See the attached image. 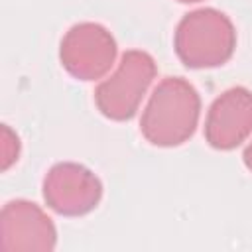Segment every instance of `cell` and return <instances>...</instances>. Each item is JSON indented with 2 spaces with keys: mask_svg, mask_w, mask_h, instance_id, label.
Here are the masks:
<instances>
[{
  "mask_svg": "<svg viewBox=\"0 0 252 252\" xmlns=\"http://www.w3.org/2000/svg\"><path fill=\"white\" fill-rule=\"evenodd\" d=\"M201 116V96L183 77H165L152 93L140 120L142 136L158 148L187 142Z\"/></svg>",
  "mask_w": 252,
  "mask_h": 252,
  "instance_id": "obj_1",
  "label": "cell"
},
{
  "mask_svg": "<svg viewBox=\"0 0 252 252\" xmlns=\"http://www.w3.org/2000/svg\"><path fill=\"white\" fill-rule=\"evenodd\" d=\"M177 57L189 69H211L226 63L236 47V30L226 14L215 8L189 12L173 35Z\"/></svg>",
  "mask_w": 252,
  "mask_h": 252,
  "instance_id": "obj_2",
  "label": "cell"
},
{
  "mask_svg": "<svg viewBox=\"0 0 252 252\" xmlns=\"http://www.w3.org/2000/svg\"><path fill=\"white\" fill-rule=\"evenodd\" d=\"M156 73L158 67L150 53L128 49L120 57L116 71L94 89V104L100 114L116 122L130 120L138 112Z\"/></svg>",
  "mask_w": 252,
  "mask_h": 252,
  "instance_id": "obj_3",
  "label": "cell"
},
{
  "mask_svg": "<svg viewBox=\"0 0 252 252\" xmlns=\"http://www.w3.org/2000/svg\"><path fill=\"white\" fill-rule=\"evenodd\" d=\"M63 69L79 81L104 77L116 59V41L112 33L94 22H81L69 28L59 45Z\"/></svg>",
  "mask_w": 252,
  "mask_h": 252,
  "instance_id": "obj_4",
  "label": "cell"
},
{
  "mask_svg": "<svg viewBox=\"0 0 252 252\" xmlns=\"http://www.w3.org/2000/svg\"><path fill=\"white\" fill-rule=\"evenodd\" d=\"M102 197L100 179L75 161L55 163L43 177V199L49 209L63 217L91 213Z\"/></svg>",
  "mask_w": 252,
  "mask_h": 252,
  "instance_id": "obj_5",
  "label": "cell"
},
{
  "mask_svg": "<svg viewBox=\"0 0 252 252\" xmlns=\"http://www.w3.org/2000/svg\"><path fill=\"white\" fill-rule=\"evenodd\" d=\"M2 250L49 252L57 244V230L43 209L32 201L16 199L4 205L0 215Z\"/></svg>",
  "mask_w": 252,
  "mask_h": 252,
  "instance_id": "obj_6",
  "label": "cell"
},
{
  "mask_svg": "<svg viewBox=\"0 0 252 252\" xmlns=\"http://www.w3.org/2000/svg\"><path fill=\"white\" fill-rule=\"evenodd\" d=\"M252 134V91L232 87L219 94L205 118V140L215 150H234Z\"/></svg>",
  "mask_w": 252,
  "mask_h": 252,
  "instance_id": "obj_7",
  "label": "cell"
},
{
  "mask_svg": "<svg viewBox=\"0 0 252 252\" xmlns=\"http://www.w3.org/2000/svg\"><path fill=\"white\" fill-rule=\"evenodd\" d=\"M20 156V138L10 130L8 124L2 126V171L10 169L12 163L18 161Z\"/></svg>",
  "mask_w": 252,
  "mask_h": 252,
  "instance_id": "obj_8",
  "label": "cell"
},
{
  "mask_svg": "<svg viewBox=\"0 0 252 252\" xmlns=\"http://www.w3.org/2000/svg\"><path fill=\"white\" fill-rule=\"evenodd\" d=\"M242 159H244V165L252 171V142L246 146V150H244V154H242Z\"/></svg>",
  "mask_w": 252,
  "mask_h": 252,
  "instance_id": "obj_9",
  "label": "cell"
},
{
  "mask_svg": "<svg viewBox=\"0 0 252 252\" xmlns=\"http://www.w3.org/2000/svg\"><path fill=\"white\" fill-rule=\"evenodd\" d=\"M177 2H183V4H191V2H201V0H177Z\"/></svg>",
  "mask_w": 252,
  "mask_h": 252,
  "instance_id": "obj_10",
  "label": "cell"
}]
</instances>
